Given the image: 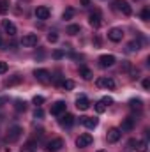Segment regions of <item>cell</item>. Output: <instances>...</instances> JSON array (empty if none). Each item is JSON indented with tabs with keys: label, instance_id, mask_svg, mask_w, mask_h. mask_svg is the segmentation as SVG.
Returning <instances> with one entry per match:
<instances>
[{
	"label": "cell",
	"instance_id": "cell-17",
	"mask_svg": "<svg viewBox=\"0 0 150 152\" xmlns=\"http://www.w3.org/2000/svg\"><path fill=\"white\" fill-rule=\"evenodd\" d=\"M2 27H4V30H5V34L7 36H16V27H14V23H11L9 20H5L4 23H2Z\"/></svg>",
	"mask_w": 150,
	"mask_h": 152
},
{
	"label": "cell",
	"instance_id": "cell-4",
	"mask_svg": "<svg viewBox=\"0 0 150 152\" xmlns=\"http://www.w3.org/2000/svg\"><path fill=\"white\" fill-rule=\"evenodd\" d=\"M62 147H64V140L62 138H55V140L46 143V151L48 152H58Z\"/></svg>",
	"mask_w": 150,
	"mask_h": 152
},
{
	"label": "cell",
	"instance_id": "cell-35",
	"mask_svg": "<svg viewBox=\"0 0 150 152\" xmlns=\"http://www.w3.org/2000/svg\"><path fill=\"white\" fill-rule=\"evenodd\" d=\"M7 71V64L5 62H0V75H4Z\"/></svg>",
	"mask_w": 150,
	"mask_h": 152
},
{
	"label": "cell",
	"instance_id": "cell-7",
	"mask_svg": "<svg viewBox=\"0 0 150 152\" xmlns=\"http://www.w3.org/2000/svg\"><path fill=\"white\" fill-rule=\"evenodd\" d=\"M92 143V136L88 134V133H83V134H79L78 138H76V145L78 147H88Z\"/></svg>",
	"mask_w": 150,
	"mask_h": 152
},
{
	"label": "cell",
	"instance_id": "cell-25",
	"mask_svg": "<svg viewBox=\"0 0 150 152\" xmlns=\"http://www.w3.org/2000/svg\"><path fill=\"white\" fill-rule=\"evenodd\" d=\"M127 50H129V51H138V50H140V42H138V41H131V42L127 44Z\"/></svg>",
	"mask_w": 150,
	"mask_h": 152
},
{
	"label": "cell",
	"instance_id": "cell-32",
	"mask_svg": "<svg viewBox=\"0 0 150 152\" xmlns=\"http://www.w3.org/2000/svg\"><path fill=\"white\" fill-rule=\"evenodd\" d=\"M101 101H103V104H104V106H110V104H113V99H111V97H108V96H106V97H103Z\"/></svg>",
	"mask_w": 150,
	"mask_h": 152
},
{
	"label": "cell",
	"instance_id": "cell-34",
	"mask_svg": "<svg viewBox=\"0 0 150 152\" xmlns=\"http://www.w3.org/2000/svg\"><path fill=\"white\" fill-rule=\"evenodd\" d=\"M7 9H9V7H7V4H5V2H0V14H5V12H7Z\"/></svg>",
	"mask_w": 150,
	"mask_h": 152
},
{
	"label": "cell",
	"instance_id": "cell-24",
	"mask_svg": "<svg viewBox=\"0 0 150 152\" xmlns=\"http://www.w3.org/2000/svg\"><path fill=\"white\" fill-rule=\"evenodd\" d=\"M73 16H74V9H73V7L66 9V11H64V14H62V18H64V20H71Z\"/></svg>",
	"mask_w": 150,
	"mask_h": 152
},
{
	"label": "cell",
	"instance_id": "cell-28",
	"mask_svg": "<svg viewBox=\"0 0 150 152\" xmlns=\"http://www.w3.org/2000/svg\"><path fill=\"white\" fill-rule=\"evenodd\" d=\"M62 87L67 88V90H71V88H74V81H73V80H66V81L62 83Z\"/></svg>",
	"mask_w": 150,
	"mask_h": 152
},
{
	"label": "cell",
	"instance_id": "cell-41",
	"mask_svg": "<svg viewBox=\"0 0 150 152\" xmlns=\"http://www.w3.org/2000/svg\"><path fill=\"white\" fill-rule=\"evenodd\" d=\"M97 152H106V151H97Z\"/></svg>",
	"mask_w": 150,
	"mask_h": 152
},
{
	"label": "cell",
	"instance_id": "cell-38",
	"mask_svg": "<svg viewBox=\"0 0 150 152\" xmlns=\"http://www.w3.org/2000/svg\"><path fill=\"white\" fill-rule=\"evenodd\" d=\"M150 87V80H143V88H149Z\"/></svg>",
	"mask_w": 150,
	"mask_h": 152
},
{
	"label": "cell",
	"instance_id": "cell-33",
	"mask_svg": "<svg viewBox=\"0 0 150 152\" xmlns=\"http://www.w3.org/2000/svg\"><path fill=\"white\" fill-rule=\"evenodd\" d=\"M42 103H44V97H42V96H36V97H34V104H42Z\"/></svg>",
	"mask_w": 150,
	"mask_h": 152
},
{
	"label": "cell",
	"instance_id": "cell-30",
	"mask_svg": "<svg viewBox=\"0 0 150 152\" xmlns=\"http://www.w3.org/2000/svg\"><path fill=\"white\" fill-rule=\"evenodd\" d=\"M48 41H50V42H57V41H58V34H57V32H50V34H48Z\"/></svg>",
	"mask_w": 150,
	"mask_h": 152
},
{
	"label": "cell",
	"instance_id": "cell-21",
	"mask_svg": "<svg viewBox=\"0 0 150 152\" xmlns=\"http://www.w3.org/2000/svg\"><path fill=\"white\" fill-rule=\"evenodd\" d=\"M21 80H23V78H21L20 75H14L12 78H9V80L5 81V87H12V85H18V83H21Z\"/></svg>",
	"mask_w": 150,
	"mask_h": 152
},
{
	"label": "cell",
	"instance_id": "cell-26",
	"mask_svg": "<svg viewBox=\"0 0 150 152\" xmlns=\"http://www.w3.org/2000/svg\"><path fill=\"white\" fill-rule=\"evenodd\" d=\"M129 106H131V110H141V101L140 99H133L129 103Z\"/></svg>",
	"mask_w": 150,
	"mask_h": 152
},
{
	"label": "cell",
	"instance_id": "cell-37",
	"mask_svg": "<svg viewBox=\"0 0 150 152\" xmlns=\"http://www.w3.org/2000/svg\"><path fill=\"white\" fill-rule=\"evenodd\" d=\"M36 118H41V117H42V115H44V112H42V110H41V108H37V110H36Z\"/></svg>",
	"mask_w": 150,
	"mask_h": 152
},
{
	"label": "cell",
	"instance_id": "cell-16",
	"mask_svg": "<svg viewBox=\"0 0 150 152\" xmlns=\"http://www.w3.org/2000/svg\"><path fill=\"white\" fill-rule=\"evenodd\" d=\"M88 106H90V101H88L85 96H81V97L76 99V108H78V110L85 112V110H88Z\"/></svg>",
	"mask_w": 150,
	"mask_h": 152
},
{
	"label": "cell",
	"instance_id": "cell-13",
	"mask_svg": "<svg viewBox=\"0 0 150 152\" xmlns=\"http://www.w3.org/2000/svg\"><path fill=\"white\" fill-rule=\"evenodd\" d=\"M66 112V103L64 101H57L51 104V113L53 115H62Z\"/></svg>",
	"mask_w": 150,
	"mask_h": 152
},
{
	"label": "cell",
	"instance_id": "cell-15",
	"mask_svg": "<svg viewBox=\"0 0 150 152\" xmlns=\"http://www.w3.org/2000/svg\"><path fill=\"white\" fill-rule=\"evenodd\" d=\"M36 18L37 20H48L50 18V9L44 7V5H39L37 9H36Z\"/></svg>",
	"mask_w": 150,
	"mask_h": 152
},
{
	"label": "cell",
	"instance_id": "cell-39",
	"mask_svg": "<svg viewBox=\"0 0 150 152\" xmlns=\"http://www.w3.org/2000/svg\"><path fill=\"white\" fill-rule=\"evenodd\" d=\"M7 101H9V99H7V97H0V106H4V104H5V103H7Z\"/></svg>",
	"mask_w": 150,
	"mask_h": 152
},
{
	"label": "cell",
	"instance_id": "cell-6",
	"mask_svg": "<svg viewBox=\"0 0 150 152\" xmlns=\"http://www.w3.org/2000/svg\"><path fill=\"white\" fill-rule=\"evenodd\" d=\"M37 34H27V36H23L21 39V44L23 46H27V48H32V46H36L37 44Z\"/></svg>",
	"mask_w": 150,
	"mask_h": 152
},
{
	"label": "cell",
	"instance_id": "cell-22",
	"mask_svg": "<svg viewBox=\"0 0 150 152\" xmlns=\"http://www.w3.org/2000/svg\"><path fill=\"white\" fill-rule=\"evenodd\" d=\"M134 149H136L138 152H147V142H145V140H141V142H136Z\"/></svg>",
	"mask_w": 150,
	"mask_h": 152
},
{
	"label": "cell",
	"instance_id": "cell-14",
	"mask_svg": "<svg viewBox=\"0 0 150 152\" xmlns=\"http://www.w3.org/2000/svg\"><path fill=\"white\" fill-rule=\"evenodd\" d=\"M79 122H81L85 127H88V129L97 127V118H94V117H81V118H79Z\"/></svg>",
	"mask_w": 150,
	"mask_h": 152
},
{
	"label": "cell",
	"instance_id": "cell-3",
	"mask_svg": "<svg viewBox=\"0 0 150 152\" xmlns=\"http://www.w3.org/2000/svg\"><path fill=\"white\" fill-rule=\"evenodd\" d=\"M34 76H36V80L41 81V83H50L51 81V73L50 71H46V69H36L34 71Z\"/></svg>",
	"mask_w": 150,
	"mask_h": 152
},
{
	"label": "cell",
	"instance_id": "cell-5",
	"mask_svg": "<svg viewBox=\"0 0 150 152\" xmlns=\"http://www.w3.org/2000/svg\"><path fill=\"white\" fill-rule=\"evenodd\" d=\"M95 85L99 87V88H110V90H113L115 88V80L113 78H106V76H103V78H97V81H95Z\"/></svg>",
	"mask_w": 150,
	"mask_h": 152
},
{
	"label": "cell",
	"instance_id": "cell-31",
	"mask_svg": "<svg viewBox=\"0 0 150 152\" xmlns=\"http://www.w3.org/2000/svg\"><path fill=\"white\" fill-rule=\"evenodd\" d=\"M141 20H145V21L150 20V11L149 9H143V11H141Z\"/></svg>",
	"mask_w": 150,
	"mask_h": 152
},
{
	"label": "cell",
	"instance_id": "cell-10",
	"mask_svg": "<svg viewBox=\"0 0 150 152\" xmlns=\"http://www.w3.org/2000/svg\"><path fill=\"white\" fill-rule=\"evenodd\" d=\"M74 124V117L71 113H62L60 115V126L62 127H71Z\"/></svg>",
	"mask_w": 150,
	"mask_h": 152
},
{
	"label": "cell",
	"instance_id": "cell-12",
	"mask_svg": "<svg viewBox=\"0 0 150 152\" xmlns=\"http://www.w3.org/2000/svg\"><path fill=\"white\" fill-rule=\"evenodd\" d=\"M115 64V57L113 55H101L99 57V66L101 67H110Z\"/></svg>",
	"mask_w": 150,
	"mask_h": 152
},
{
	"label": "cell",
	"instance_id": "cell-27",
	"mask_svg": "<svg viewBox=\"0 0 150 152\" xmlns=\"http://www.w3.org/2000/svg\"><path fill=\"white\" fill-rule=\"evenodd\" d=\"M78 32H79V25H69V27H67V34L76 36Z\"/></svg>",
	"mask_w": 150,
	"mask_h": 152
},
{
	"label": "cell",
	"instance_id": "cell-11",
	"mask_svg": "<svg viewBox=\"0 0 150 152\" xmlns=\"http://www.w3.org/2000/svg\"><path fill=\"white\" fill-rule=\"evenodd\" d=\"M88 23H90L94 28H99V27H101V23H103V21H101V14H99L97 11H94V12L88 16Z\"/></svg>",
	"mask_w": 150,
	"mask_h": 152
},
{
	"label": "cell",
	"instance_id": "cell-29",
	"mask_svg": "<svg viewBox=\"0 0 150 152\" xmlns=\"http://www.w3.org/2000/svg\"><path fill=\"white\" fill-rule=\"evenodd\" d=\"M104 110H106V106L103 104V101H97V103H95V112H97V113H103Z\"/></svg>",
	"mask_w": 150,
	"mask_h": 152
},
{
	"label": "cell",
	"instance_id": "cell-8",
	"mask_svg": "<svg viewBox=\"0 0 150 152\" xmlns=\"http://www.w3.org/2000/svg\"><path fill=\"white\" fill-rule=\"evenodd\" d=\"M120 136H122V131H120L118 127H111V129L108 131V142H110V143H117V142L120 140Z\"/></svg>",
	"mask_w": 150,
	"mask_h": 152
},
{
	"label": "cell",
	"instance_id": "cell-40",
	"mask_svg": "<svg viewBox=\"0 0 150 152\" xmlns=\"http://www.w3.org/2000/svg\"><path fill=\"white\" fill-rule=\"evenodd\" d=\"M90 4V0H81V5H88Z\"/></svg>",
	"mask_w": 150,
	"mask_h": 152
},
{
	"label": "cell",
	"instance_id": "cell-23",
	"mask_svg": "<svg viewBox=\"0 0 150 152\" xmlns=\"http://www.w3.org/2000/svg\"><path fill=\"white\" fill-rule=\"evenodd\" d=\"M14 110L16 112H25L27 110V103L25 101H16L14 103Z\"/></svg>",
	"mask_w": 150,
	"mask_h": 152
},
{
	"label": "cell",
	"instance_id": "cell-2",
	"mask_svg": "<svg viewBox=\"0 0 150 152\" xmlns=\"http://www.w3.org/2000/svg\"><path fill=\"white\" fill-rule=\"evenodd\" d=\"M113 9H115V11H120V12L125 14V16H131V12H133L131 5H129L125 0H115V2H113Z\"/></svg>",
	"mask_w": 150,
	"mask_h": 152
},
{
	"label": "cell",
	"instance_id": "cell-36",
	"mask_svg": "<svg viewBox=\"0 0 150 152\" xmlns=\"http://www.w3.org/2000/svg\"><path fill=\"white\" fill-rule=\"evenodd\" d=\"M53 57H55V58H62V57H64V51H60V50H57V51L53 53Z\"/></svg>",
	"mask_w": 150,
	"mask_h": 152
},
{
	"label": "cell",
	"instance_id": "cell-42",
	"mask_svg": "<svg viewBox=\"0 0 150 152\" xmlns=\"http://www.w3.org/2000/svg\"><path fill=\"white\" fill-rule=\"evenodd\" d=\"M0 46H2V39H0Z\"/></svg>",
	"mask_w": 150,
	"mask_h": 152
},
{
	"label": "cell",
	"instance_id": "cell-1",
	"mask_svg": "<svg viewBox=\"0 0 150 152\" xmlns=\"http://www.w3.org/2000/svg\"><path fill=\"white\" fill-rule=\"evenodd\" d=\"M21 133H23V129H21L20 126H12V127H9V131H7V136H5V140H7L9 143H14V142H18V140H20Z\"/></svg>",
	"mask_w": 150,
	"mask_h": 152
},
{
	"label": "cell",
	"instance_id": "cell-19",
	"mask_svg": "<svg viewBox=\"0 0 150 152\" xmlns=\"http://www.w3.org/2000/svg\"><path fill=\"white\" fill-rule=\"evenodd\" d=\"M134 127V118L133 117H127V118H124V122H122V127H120V131H131Z\"/></svg>",
	"mask_w": 150,
	"mask_h": 152
},
{
	"label": "cell",
	"instance_id": "cell-20",
	"mask_svg": "<svg viewBox=\"0 0 150 152\" xmlns=\"http://www.w3.org/2000/svg\"><path fill=\"white\" fill-rule=\"evenodd\" d=\"M79 75H81V78H83V80H92V71H90V69H88V67H85V66H81V67H79Z\"/></svg>",
	"mask_w": 150,
	"mask_h": 152
},
{
	"label": "cell",
	"instance_id": "cell-18",
	"mask_svg": "<svg viewBox=\"0 0 150 152\" xmlns=\"http://www.w3.org/2000/svg\"><path fill=\"white\" fill-rule=\"evenodd\" d=\"M36 151H37V142L36 140H28L21 147V152H36Z\"/></svg>",
	"mask_w": 150,
	"mask_h": 152
},
{
	"label": "cell",
	"instance_id": "cell-9",
	"mask_svg": "<svg viewBox=\"0 0 150 152\" xmlns=\"http://www.w3.org/2000/svg\"><path fill=\"white\" fill-rule=\"evenodd\" d=\"M108 37H110V41H113V42H118V41H122V37H124V30H122V28H111V30L108 32Z\"/></svg>",
	"mask_w": 150,
	"mask_h": 152
}]
</instances>
